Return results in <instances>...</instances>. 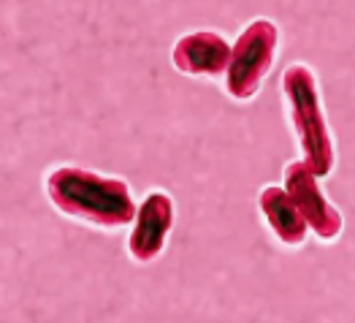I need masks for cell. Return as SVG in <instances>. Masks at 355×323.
I'll use <instances>...</instances> for the list:
<instances>
[{"label": "cell", "instance_id": "6", "mask_svg": "<svg viewBox=\"0 0 355 323\" xmlns=\"http://www.w3.org/2000/svg\"><path fill=\"white\" fill-rule=\"evenodd\" d=\"M231 47L214 30H196L174 44V68L187 76H220L228 68Z\"/></svg>", "mask_w": 355, "mask_h": 323}, {"label": "cell", "instance_id": "7", "mask_svg": "<svg viewBox=\"0 0 355 323\" xmlns=\"http://www.w3.org/2000/svg\"><path fill=\"white\" fill-rule=\"evenodd\" d=\"M258 204H261V212H263V220L268 223V229L274 231V236L282 245L301 247L306 242L309 229L301 220V215L296 212V206L291 204V199H288V193L282 188H274V185L263 188Z\"/></svg>", "mask_w": 355, "mask_h": 323}, {"label": "cell", "instance_id": "1", "mask_svg": "<svg viewBox=\"0 0 355 323\" xmlns=\"http://www.w3.org/2000/svg\"><path fill=\"white\" fill-rule=\"evenodd\" d=\"M46 196L62 215L79 217L98 229H122L133 223L136 204L128 182L62 166L46 176Z\"/></svg>", "mask_w": 355, "mask_h": 323}, {"label": "cell", "instance_id": "3", "mask_svg": "<svg viewBox=\"0 0 355 323\" xmlns=\"http://www.w3.org/2000/svg\"><path fill=\"white\" fill-rule=\"evenodd\" d=\"M279 49V28L268 19H255L239 33L231 47V58L225 68V90L236 101H250L258 95L266 74L274 65Z\"/></svg>", "mask_w": 355, "mask_h": 323}, {"label": "cell", "instance_id": "5", "mask_svg": "<svg viewBox=\"0 0 355 323\" xmlns=\"http://www.w3.org/2000/svg\"><path fill=\"white\" fill-rule=\"evenodd\" d=\"M174 226V201L168 193L155 190L141 201V206L133 215V231L128 239V253L133 261L139 264H149L155 261L163 247L166 239L171 234Z\"/></svg>", "mask_w": 355, "mask_h": 323}, {"label": "cell", "instance_id": "4", "mask_svg": "<svg viewBox=\"0 0 355 323\" xmlns=\"http://www.w3.org/2000/svg\"><path fill=\"white\" fill-rule=\"evenodd\" d=\"M291 199V204L296 206V212L301 215V220L306 223V229H312L318 239L323 242H334L336 236L342 234V215L339 209L328 201L318 185V179L309 174V169L293 160L285 166V188H282Z\"/></svg>", "mask_w": 355, "mask_h": 323}, {"label": "cell", "instance_id": "2", "mask_svg": "<svg viewBox=\"0 0 355 323\" xmlns=\"http://www.w3.org/2000/svg\"><path fill=\"white\" fill-rule=\"evenodd\" d=\"M282 92L288 101V115L296 128L304 149V166L315 179H323L334 172V142L320 106L318 79L306 65H291L282 76Z\"/></svg>", "mask_w": 355, "mask_h": 323}]
</instances>
